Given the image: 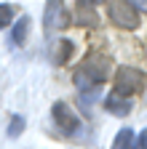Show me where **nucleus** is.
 Segmentation results:
<instances>
[{"label":"nucleus","mask_w":147,"mask_h":149,"mask_svg":"<svg viewBox=\"0 0 147 149\" xmlns=\"http://www.w3.org/2000/svg\"><path fill=\"white\" fill-rule=\"evenodd\" d=\"M107 72H110V59L107 56H88V59L78 67L75 72V85L80 93H91V91H99L102 83L107 80Z\"/></svg>","instance_id":"nucleus-1"},{"label":"nucleus","mask_w":147,"mask_h":149,"mask_svg":"<svg viewBox=\"0 0 147 149\" xmlns=\"http://www.w3.org/2000/svg\"><path fill=\"white\" fill-rule=\"evenodd\" d=\"M107 16L120 29H136L139 27V11L128 0H110L107 3Z\"/></svg>","instance_id":"nucleus-2"},{"label":"nucleus","mask_w":147,"mask_h":149,"mask_svg":"<svg viewBox=\"0 0 147 149\" xmlns=\"http://www.w3.org/2000/svg\"><path fill=\"white\" fill-rule=\"evenodd\" d=\"M147 83V74L136 67H120L115 72V91L123 93V96H131V93L142 91Z\"/></svg>","instance_id":"nucleus-3"},{"label":"nucleus","mask_w":147,"mask_h":149,"mask_svg":"<svg viewBox=\"0 0 147 149\" xmlns=\"http://www.w3.org/2000/svg\"><path fill=\"white\" fill-rule=\"evenodd\" d=\"M51 117L59 125V130H64V133H78L80 130V120H78V115L72 112V107L67 101H56L53 104L51 107Z\"/></svg>","instance_id":"nucleus-4"},{"label":"nucleus","mask_w":147,"mask_h":149,"mask_svg":"<svg viewBox=\"0 0 147 149\" xmlns=\"http://www.w3.org/2000/svg\"><path fill=\"white\" fill-rule=\"evenodd\" d=\"M67 24H70V19H67V11H64V6L59 3V0H51V3L46 6V32L64 29Z\"/></svg>","instance_id":"nucleus-5"},{"label":"nucleus","mask_w":147,"mask_h":149,"mask_svg":"<svg viewBox=\"0 0 147 149\" xmlns=\"http://www.w3.org/2000/svg\"><path fill=\"white\" fill-rule=\"evenodd\" d=\"M104 109L110 112V115H115V117H126L128 112H131V101H128V96L113 91V93L104 99Z\"/></svg>","instance_id":"nucleus-6"},{"label":"nucleus","mask_w":147,"mask_h":149,"mask_svg":"<svg viewBox=\"0 0 147 149\" xmlns=\"http://www.w3.org/2000/svg\"><path fill=\"white\" fill-rule=\"evenodd\" d=\"M27 32H30V16L16 19V24H13V29H11V45H24Z\"/></svg>","instance_id":"nucleus-7"},{"label":"nucleus","mask_w":147,"mask_h":149,"mask_svg":"<svg viewBox=\"0 0 147 149\" xmlns=\"http://www.w3.org/2000/svg\"><path fill=\"white\" fill-rule=\"evenodd\" d=\"M72 56V43L70 40H56V48H53V64H67Z\"/></svg>","instance_id":"nucleus-8"},{"label":"nucleus","mask_w":147,"mask_h":149,"mask_svg":"<svg viewBox=\"0 0 147 149\" xmlns=\"http://www.w3.org/2000/svg\"><path fill=\"white\" fill-rule=\"evenodd\" d=\"M131 144H134V133L128 128H123L115 136V141H113V149H131Z\"/></svg>","instance_id":"nucleus-9"},{"label":"nucleus","mask_w":147,"mask_h":149,"mask_svg":"<svg viewBox=\"0 0 147 149\" xmlns=\"http://www.w3.org/2000/svg\"><path fill=\"white\" fill-rule=\"evenodd\" d=\"M24 133V117L22 115H13L11 123H8V139H19Z\"/></svg>","instance_id":"nucleus-10"},{"label":"nucleus","mask_w":147,"mask_h":149,"mask_svg":"<svg viewBox=\"0 0 147 149\" xmlns=\"http://www.w3.org/2000/svg\"><path fill=\"white\" fill-rule=\"evenodd\" d=\"M13 13H16V8H13V6L0 3V29H3V27H8V24L13 22Z\"/></svg>","instance_id":"nucleus-11"},{"label":"nucleus","mask_w":147,"mask_h":149,"mask_svg":"<svg viewBox=\"0 0 147 149\" xmlns=\"http://www.w3.org/2000/svg\"><path fill=\"white\" fill-rule=\"evenodd\" d=\"M131 149H147V130H142V133H139V139L131 144Z\"/></svg>","instance_id":"nucleus-12"},{"label":"nucleus","mask_w":147,"mask_h":149,"mask_svg":"<svg viewBox=\"0 0 147 149\" xmlns=\"http://www.w3.org/2000/svg\"><path fill=\"white\" fill-rule=\"evenodd\" d=\"M128 3H131L139 13H147V0H128Z\"/></svg>","instance_id":"nucleus-13"},{"label":"nucleus","mask_w":147,"mask_h":149,"mask_svg":"<svg viewBox=\"0 0 147 149\" xmlns=\"http://www.w3.org/2000/svg\"><path fill=\"white\" fill-rule=\"evenodd\" d=\"M96 3H102V0H78V6H91V8H94Z\"/></svg>","instance_id":"nucleus-14"}]
</instances>
